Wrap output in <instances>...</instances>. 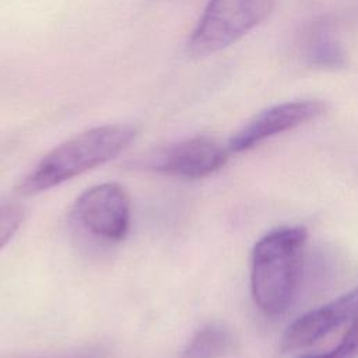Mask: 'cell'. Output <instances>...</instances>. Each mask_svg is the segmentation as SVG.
<instances>
[{
    "instance_id": "30bf717a",
    "label": "cell",
    "mask_w": 358,
    "mask_h": 358,
    "mask_svg": "<svg viewBox=\"0 0 358 358\" xmlns=\"http://www.w3.org/2000/svg\"><path fill=\"white\" fill-rule=\"evenodd\" d=\"M351 324L338 345L327 352L305 355L301 358H357L358 357V313L351 319Z\"/></svg>"
},
{
    "instance_id": "52a82bcc",
    "label": "cell",
    "mask_w": 358,
    "mask_h": 358,
    "mask_svg": "<svg viewBox=\"0 0 358 358\" xmlns=\"http://www.w3.org/2000/svg\"><path fill=\"white\" fill-rule=\"evenodd\" d=\"M358 313V287L340 298L310 310L294 320L284 331L280 350L282 352L309 347Z\"/></svg>"
},
{
    "instance_id": "ba28073f",
    "label": "cell",
    "mask_w": 358,
    "mask_h": 358,
    "mask_svg": "<svg viewBox=\"0 0 358 358\" xmlns=\"http://www.w3.org/2000/svg\"><path fill=\"white\" fill-rule=\"evenodd\" d=\"M302 55L308 64L320 69H338L345 64V52L326 21H315L302 39Z\"/></svg>"
},
{
    "instance_id": "3957f363",
    "label": "cell",
    "mask_w": 358,
    "mask_h": 358,
    "mask_svg": "<svg viewBox=\"0 0 358 358\" xmlns=\"http://www.w3.org/2000/svg\"><path fill=\"white\" fill-rule=\"evenodd\" d=\"M275 0H210L189 39V52L203 57L239 41L271 11Z\"/></svg>"
},
{
    "instance_id": "277c9868",
    "label": "cell",
    "mask_w": 358,
    "mask_h": 358,
    "mask_svg": "<svg viewBox=\"0 0 358 358\" xmlns=\"http://www.w3.org/2000/svg\"><path fill=\"white\" fill-rule=\"evenodd\" d=\"M71 218L80 229L99 241L120 242L130 227L129 196L115 182L92 186L76 199Z\"/></svg>"
},
{
    "instance_id": "8fae6325",
    "label": "cell",
    "mask_w": 358,
    "mask_h": 358,
    "mask_svg": "<svg viewBox=\"0 0 358 358\" xmlns=\"http://www.w3.org/2000/svg\"><path fill=\"white\" fill-rule=\"evenodd\" d=\"M25 217V210L17 204L0 206V249L15 235Z\"/></svg>"
},
{
    "instance_id": "7a4b0ae2",
    "label": "cell",
    "mask_w": 358,
    "mask_h": 358,
    "mask_svg": "<svg viewBox=\"0 0 358 358\" xmlns=\"http://www.w3.org/2000/svg\"><path fill=\"white\" fill-rule=\"evenodd\" d=\"M306 239L303 227H281L256 242L250 288L256 305L266 315H281L292 303L302 275Z\"/></svg>"
},
{
    "instance_id": "6da1fadb",
    "label": "cell",
    "mask_w": 358,
    "mask_h": 358,
    "mask_svg": "<svg viewBox=\"0 0 358 358\" xmlns=\"http://www.w3.org/2000/svg\"><path fill=\"white\" fill-rule=\"evenodd\" d=\"M136 136L137 129L127 123L88 129L49 151L17 183L15 192L22 196L46 192L113 159L131 144Z\"/></svg>"
},
{
    "instance_id": "5b68a950",
    "label": "cell",
    "mask_w": 358,
    "mask_h": 358,
    "mask_svg": "<svg viewBox=\"0 0 358 358\" xmlns=\"http://www.w3.org/2000/svg\"><path fill=\"white\" fill-rule=\"evenodd\" d=\"M228 159V150L210 137L199 136L173 143L138 159L137 166L164 175L199 179L220 171Z\"/></svg>"
},
{
    "instance_id": "7c38bea8",
    "label": "cell",
    "mask_w": 358,
    "mask_h": 358,
    "mask_svg": "<svg viewBox=\"0 0 358 358\" xmlns=\"http://www.w3.org/2000/svg\"><path fill=\"white\" fill-rule=\"evenodd\" d=\"M34 358H105V351L98 347H90V348H81L71 352H63L59 355L34 357Z\"/></svg>"
},
{
    "instance_id": "8992f818",
    "label": "cell",
    "mask_w": 358,
    "mask_h": 358,
    "mask_svg": "<svg viewBox=\"0 0 358 358\" xmlns=\"http://www.w3.org/2000/svg\"><path fill=\"white\" fill-rule=\"evenodd\" d=\"M324 109L326 105L316 99L284 102L267 108L250 119L238 133L231 137L228 151H246L266 138L316 119L324 112Z\"/></svg>"
},
{
    "instance_id": "9c48e42d",
    "label": "cell",
    "mask_w": 358,
    "mask_h": 358,
    "mask_svg": "<svg viewBox=\"0 0 358 358\" xmlns=\"http://www.w3.org/2000/svg\"><path fill=\"white\" fill-rule=\"evenodd\" d=\"M231 333L221 324L201 327L185 347L180 358H221L232 347Z\"/></svg>"
}]
</instances>
